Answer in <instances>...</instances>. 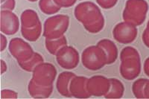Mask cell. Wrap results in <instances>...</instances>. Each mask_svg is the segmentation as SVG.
Instances as JSON below:
<instances>
[{
    "mask_svg": "<svg viewBox=\"0 0 149 99\" xmlns=\"http://www.w3.org/2000/svg\"><path fill=\"white\" fill-rule=\"evenodd\" d=\"M74 14L77 20L81 22L90 33H98L104 26V19L100 8L93 2H84L78 4L74 8Z\"/></svg>",
    "mask_w": 149,
    "mask_h": 99,
    "instance_id": "obj_1",
    "label": "cell"
},
{
    "mask_svg": "<svg viewBox=\"0 0 149 99\" xmlns=\"http://www.w3.org/2000/svg\"><path fill=\"white\" fill-rule=\"evenodd\" d=\"M120 73L124 78L131 81L139 75L141 61L136 49L130 46L123 49L120 53Z\"/></svg>",
    "mask_w": 149,
    "mask_h": 99,
    "instance_id": "obj_2",
    "label": "cell"
},
{
    "mask_svg": "<svg viewBox=\"0 0 149 99\" xmlns=\"http://www.w3.org/2000/svg\"><path fill=\"white\" fill-rule=\"evenodd\" d=\"M21 33L30 42L37 40L42 33V25L38 14L34 10H24L21 14Z\"/></svg>",
    "mask_w": 149,
    "mask_h": 99,
    "instance_id": "obj_3",
    "label": "cell"
},
{
    "mask_svg": "<svg viewBox=\"0 0 149 99\" xmlns=\"http://www.w3.org/2000/svg\"><path fill=\"white\" fill-rule=\"evenodd\" d=\"M148 10V5L146 0H127L122 14L124 21L135 26L142 25Z\"/></svg>",
    "mask_w": 149,
    "mask_h": 99,
    "instance_id": "obj_4",
    "label": "cell"
},
{
    "mask_svg": "<svg viewBox=\"0 0 149 99\" xmlns=\"http://www.w3.org/2000/svg\"><path fill=\"white\" fill-rule=\"evenodd\" d=\"M70 25L67 15L59 14L48 18L44 22L42 35L46 39L53 40L64 36Z\"/></svg>",
    "mask_w": 149,
    "mask_h": 99,
    "instance_id": "obj_5",
    "label": "cell"
},
{
    "mask_svg": "<svg viewBox=\"0 0 149 99\" xmlns=\"http://www.w3.org/2000/svg\"><path fill=\"white\" fill-rule=\"evenodd\" d=\"M84 66L92 71L99 70L107 64V56L98 45L89 46L84 50L81 55Z\"/></svg>",
    "mask_w": 149,
    "mask_h": 99,
    "instance_id": "obj_6",
    "label": "cell"
},
{
    "mask_svg": "<svg viewBox=\"0 0 149 99\" xmlns=\"http://www.w3.org/2000/svg\"><path fill=\"white\" fill-rule=\"evenodd\" d=\"M32 72L31 79L37 84L43 86L53 85L57 75V69L49 63H41Z\"/></svg>",
    "mask_w": 149,
    "mask_h": 99,
    "instance_id": "obj_7",
    "label": "cell"
},
{
    "mask_svg": "<svg viewBox=\"0 0 149 99\" xmlns=\"http://www.w3.org/2000/svg\"><path fill=\"white\" fill-rule=\"evenodd\" d=\"M9 51L18 63L28 61L34 53L31 46L21 38L12 39L9 43Z\"/></svg>",
    "mask_w": 149,
    "mask_h": 99,
    "instance_id": "obj_8",
    "label": "cell"
},
{
    "mask_svg": "<svg viewBox=\"0 0 149 99\" xmlns=\"http://www.w3.org/2000/svg\"><path fill=\"white\" fill-rule=\"evenodd\" d=\"M138 34L136 26L124 21L117 24L113 31V37L117 42L127 44L135 40Z\"/></svg>",
    "mask_w": 149,
    "mask_h": 99,
    "instance_id": "obj_9",
    "label": "cell"
},
{
    "mask_svg": "<svg viewBox=\"0 0 149 99\" xmlns=\"http://www.w3.org/2000/svg\"><path fill=\"white\" fill-rule=\"evenodd\" d=\"M56 60L63 69H73L79 63V54L74 48L66 45L56 54Z\"/></svg>",
    "mask_w": 149,
    "mask_h": 99,
    "instance_id": "obj_10",
    "label": "cell"
},
{
    "mask_svg": "<svg viewBox=\"0 0 149 99\" xmlns=\"http://www.w3.org/2000/svg\"><path fill=\"white\" fill-rule=\"evenodd\" d=\"M110 87V79L104 76L95 75L88 78L86 88L91 96H104Z\"/></svg>",
    "mask_w": 149,
    "mask_h": 99,
    "instance_id": "obj_11",
    "label": "cell"
},
{
    "mask_svg": "<svg viewBox=\"0 0 149 99\" xmlns=\"http://www.w3.org/2000/svg\"><path fill=\"white\" fill-rule=\"evenodd\" d=\"M19 21L11 10L1 11V31L6 35H14L18 31Z\"/></svg>",
    "mask_w": 149,
    "mask_h": 99,
    "instance_id": "obj_12",
    "label": "cell"
},
{
    "mask_svg": "<svg viewBox=\"0 0 149 99\" xmlns=\"http://www.w3.org/2000/svg\"><path fill=\"white\" fill-rule=\"evenodd\" d=\"M87 81L88 78L83 76H75L72 79L70 86L72 97L76 98H88L91 96L86 88Z\"/></svg>",
    "mask_w": 149,
    "mask_h": 99,
    "instance_id": "obj_13",
    "label": "cell"
},
{
    "mask_svg": "<svg viewBox=\"0 0 149 99\" xmlns=\"http://www.w3.org/2000/svg\"><path fill=\"white\" fill-rule=\"evenodd\" d=\"M28 91L30 96L34 98H47L50 97L52 93L53 85H40L31 79L28 86Z\"/></svg>",
    "mask_w": 149,
    "mask_h": 99,
    "instance_id": "obj_14",
    "label": "cell"
},
{
    "mask_svg": "<svg viewBox=\"0 0 149 99\" xmlns=\"http://www.w3.org/2000/svg\"><path fill=\"white\" fill-rule=\"evenodd\" d=\"M75 76V74L70 72H63L59 75L56 84V87L61 96L67 98L72 97L70 91V86L72 79Z\"/></svg>",
    "mask_w": 149,
    "mask_h": 99,
    "instance_id": "obj_15",
    "label": "cell"
},
{
    "mask_svg": "<svg viewBox=\"0 0 149 99\" xmlns=\"http://www.w3.org/2000/svg\"><path fill=\"white\" fill-rule=\"evenodd\" d=\"M102 48L107 56V64H112L116 62L118 57V49L113 41L108 39H103L97 43Z\"/></svg>",
    "mask_w": 149,
    "mask_h": 99,
    "instance_id": "obj_16",
    "label": "cell"
},
{
    "mask_svg": "<svg viewBox=\"0 0 149 99\" xmlns=\"http://www.w3.org/2000/svg\"><path fill=\"white\" fill-rule=\"evenodd\" d=\"M110 87L107 93L104 96L106 98H121L125 92L124 85L119 80L110 78Z\"/></svg>",
    "mask_w": 149,
    "mask_h": 99,
    "instance_id": "obj_17",
    "label": "cell"
},
{
    "mask_svg": "<svg viewBox=\"0 0 149 99\" xmlns=\"http://www.w3.org/2000/svg\"><path fill=\"white\" fill-rule=\"evenodd\" d=\"M45 44H46V48L48 52L52 55H56V54L62 48L67 45V40L65 36H63L60 38L53 39V40L46 39Z\"/></svg>",
    "mask_w": 149,
    "mask_h": 99,
    "instance_id": "obj_18",
    "label": "cell"
},
{
    "mask_svg": "<svg viewBox=\"0 0 149 99\" xmlns=\"http://www.w3.org/2000/svg\"><path fill=\"white\" fill-rule=\"evenodd\" d=\"M43 62H44L43 57H42L39 53L34 52V54L32 55V57H31L30 59H29V60L26 61H24V62L19 63V66L25 71L31 72H33L34 69H35L39 64H40L41 63Z\"/></svg>",
    "mask_w": 149,
    "mask_h": 99,
    "instance_id": "obj_19",
    "label": "cell"
},
{
    "mask_svg": "<svg viewBox=\"0 0 149 99\" xmlns=\"http://www.w3.org/2000/svg\"><path fill=\"white\" fill-rule=\"evenodd\" d=\"M39 7L41 11L45 14H56L61 8L54 0H40Z\"/></svg>",
    "mask_w": 149,
    "mask_h": 99,
    "instance_id": "obj_20",
    "label": "cell"
},
{
    "mask_svg": "<svg viewBox=\"0 0 149 99\" xmlns=\"http://www.w3.org/2000/svg\"><path fill=\"white\" fill-rule=\"evenodd\" d=\"M148 79L139 78L134 83L132 86V91L136 98H145L144 89Z\"/></svg>",
    "mask_w": 149,
    "mask_h": 99,
    "instance_id": "obj_21",
    "label": "cell"
},
{
    "mask_svg": "<svg viewBox=\"0 0 149 99\" xmlns=\"http://www.w3.org/2000/svg\"><path fill=\"white\" fill-rule=\"evenodd\" d=\"M15 0H1V10H13L15 8Z\"/></svg>",
    "mask_w": 149,
    "mask_h": 99,
    "instance_id": "obj_22",
    "label": "cell"
},
{
    "mask_svg": "<svg viewBox=\"0 0 149 99\" xmlns=\"http://www.w3.org/2000/svg\"><path fill=\"white\" fill-rule=\"evenodd\" d=\"M99 6L104 9H110L114 7L118 0H96Z\"/></svg>",
    "mask_w": 149,
    "mask_h": 99,
    "instance_id": "obj_23",
    "label": "cell"
},
{
    "mask_svg": "<svg viewBox=\"0 0 149 99\" xmlns=\"http://www.w3.org/2000/svg\"><path fill=\"white\" fill-rule=\"evenodd\" d=\"M54 1L61 8H70L76 3L78 0H54Z\"/></svg>",
    "mask_w": 149,
    "mask_h": 99,
    "instance_id": "obj_24",
    "label": "cell"
},
{
    "mask_svg": "<svg viewBox=\"0 0 149 99\" xmlns=\"http://www.w3.org/2000/svg\"><path fill=\"white\" fill-rule=\"evenodd\" d=\"M1 95H2L1 96L2 98H17L18 97V94L17 92L8 89H2Z\"/></svg>",
    "mask_w": 149,
    "mask_h": 99,
    "instance_id": "obj_25",
    "label": "cell"
},
{
    "mask_svg": "<svg viewBox=\"0 0 149 99\" xmlns=\"http://www.w3.org/2000/svg\"><path fill=\"white\" fill-rule=\"evenodd\" d=\"M142 40L145 45L149 48V32L148 31L147 29H146L142 34Z\"/></svg>",
    "mask_w": 149,
    "mask_h": 99,
    "instance_id": "obj_26",
    "label": "cell"
},
{
    "mask_svg": "<svg viewBox=\"0 0 149 99\" xmlns=\"http://www.w3.org/2000/svg\"><path fill=\"white\" fill-rule=\"evenodd\" d=\"M8 40L7 38L5 37L4 34H1V52H3L7 46Z\"/></svg>",
    "mask_w": 149,
    "mask_h": 99,
    "instance_id": "obj_27",
    "label": "cell"
},
{
    "mask_svg": "<svg viewBox=\"0 0 149 99\" xmlns=\"http://www.w3.org/2000/svg\"><path fill=\"white\" fill-rule=\"evenodd\" d=\"M144 72L148 77H149V57H148L144 63Z\"/></svg>",
    "mask_w": 149,
    "mask_h": 99,
    "instance_id": "obj_28",
    "label": "cell"
},
{
    "mask_svg": "<svg viewBox=\"0 0 149 99\" xmlns=\"http://www.w3.org/2000/svg\"><path fill=\"white\" fill-rule=\"evenodd\" d=\"M144 96L145 98H149V81L146 84L144 89Z\"/></svg>",
    "mask_w": 149,
    "mask_h": 99,
    "instance_id": "obj_29",
    "label": "cell"
},
{
    "mask_svg": "<svg viewBox=\"0 0 149 99\" xmlns=\"http://www.w3.org/2000/svg\"><path fill=\"white\" fill-rule=\"evenodd\" d=\"M1 71H2V74L7 71V64L3 60H1Z\"/></svg>",
    "mask_w": 149,
    "mask_h": 99,
    "instance_id": "obj_30",
    "label": "cell"
},
{
    "mask_svg": "<svg viewBox=\"0 0 149 99\" xmlns=\"http://www.w3.org/2000/svg\"><path fill=\"white\" fill-rule=\"evenodd\" d=\"M146 29H147L148 31L149 32V20H148V24H147V28H146Z\"/></svg>",
    "mask_w": 149,
    "mask_h": 99,
    "instance_id": "obj_31",
    "label": "cell"
},
{
    "mask_svg": "<svg viewBox=\"0 0 149 99\" xmlns=\"http://www.w3.org/2000/svg\"><path fill=\"white\" fill-rule=\"evenodd\" d=\"M28 1H29V2H36V1H37V0H28Z\"/></svg>",
    "mask_w": 149,
    "mask_h": 99,
    "instance_id": "obj_32",
    "label": "cell"
}]
</instances>
